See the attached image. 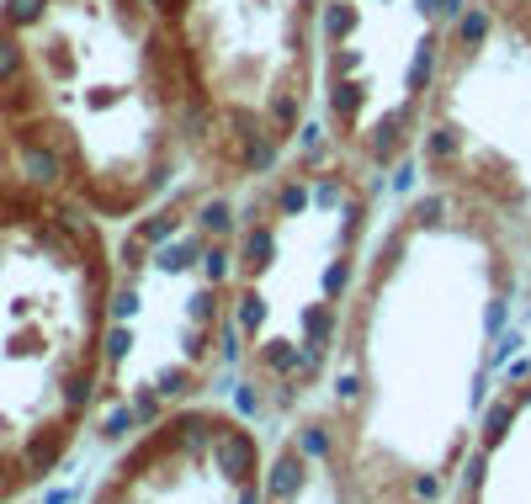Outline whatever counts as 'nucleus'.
Returning <instances> with one entry per match:
<instances>
[{
    "mask_svg": "<svg viewBox=\"0 0 531 504\" xmlns=\"http://www.w3.org/2000/svg\"><path fill=\"white\" fill-rule=\"evenodd\" d=\"M0 473H5V467H0ZM0 483H5V478H0Z\"/></svg>",
    "mask_w": 531,
    "mask_h": 504,
    "instance_id": "obj_1",
    "label": "nucleus"
}]
</instances>
